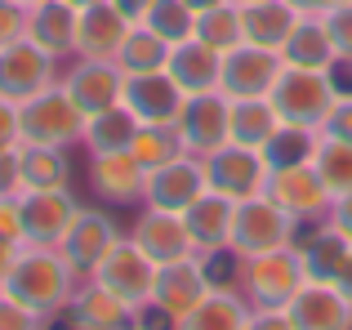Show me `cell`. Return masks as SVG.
Listing matches in <instances>:
<instances>
[{
  "label": "cell",
  "instance_id": "cb8c5ba5",
  "mask_svg": "<svg viewBox=\"0 0 352 330\" xmlns=\"http://www.w3.org/2000/svg\"><path fill=\"white\" fill-rule=\"evenodd\" d=\"M129 18L120 14L112 0L85 5L76 18V58H116L120 41L129 36Z\"/></svg>",
  "mask_w": 352,
  "mask_h": 330
},
{
  "label": "cell",
  "instance_id": "b9f144b4",
  "mask_svg": "<svg viewBox=\"0 0 352 330\" xmlns=\"http://www.w3.org/2000/svg\"><path fill=\"white\" fill-rule=\"evenodd\" d=\"M18 143H23V130H18V103L0 98V157L18 152Z\"/></svg>",
  "mask_w": 352,
  "mask_h": 330
},
{
  "label": "cell",
  "instance_id": "603a6c76",
  "mask_svg": "<svg viewBox=\"0 0 352 330\" xmlns=\"http://www.w3.org/2000/svg\"><path fill=\"white\" fill-rule=\"evenodd\" d=\"M76 18L80 9L67 0H41L27 5V41H36L54 58H76Z\"/></svg>",
  "mask_w": 352,
  "mask_h": 330
},
{
  "label": "cell",
  "instance_id": "d6a6232c",
  "mask_svg": "<svg viewBox=\"0 0 352 330\" xmlns=\"http://www.w3.org/2000/svg\"><path fill=\"white\" fill-rule=\"evenodd\" d=\"M129 152H134V161L152 174V170H161V165L188 157V143H183V134H179V125H174V121H161V125H138Z\"/></svg>",
  "mask_w": 352,
  "mask_h": 330
},
{
  "label": "cell",
  "instance_id": "d4e9b609",
  "mask_svg": "<svg viewBox=\"0 0 352 330\" xmlns=\"http://www.w3.org/2000/svg\"><path fill=\"white\" fill-rule=\"evenodd\" d=\"M165 72H170V80L183 89V94H206V89H219V76H223V54L210 50V45L197 41V36H188V41L170 45Z\"/></svg>",
  "mask_w": 352,
  "mask_h": 330
},
{
  "label": "cell",
  "instance_id": "f1b7e54d",
  "mask_svg": "<svg viewBox=\"0 0 352 330\" xmlns=\"http://www.w3.org/2000/svg\"><path fill=\"white\" fill-rule=\"evenodd\" d=\"M18 188H72V161L67 148H41V143H18L14 152Z\"/></svg>",
  "mask_w": 352,
  "mask_h": 330
},
{
  "label": "cell",
  "instance_id": "30bf717a",
  "mask_svg": "<svg viewBox=\"0 0 352 330\" xmlns=\"http://www.w3.org/2000/svg\"><path fill=\"white\" fill-rule=\"evenodd\" d=\"M50 85H58V58L45 54L36 41L18 36V41H9L0 50V98L27 103V98H36Z\"/></svg>",
  "mask_w": 352,
  "mask_h": 330
},
{
  "label": "cell",
  "instance_id": "f5cc1de1",
  "mask_svg": "<svg viewBox=\"0 0 352 330\" xmlns=\"http://www.w3.org/2000/svg\"><path fill=\"white\" fill-rule=\"evenodd\" d=\"M188 5H192V9L201 14V9H214V5H223V0H188Z\"/></svg>",
  "mask_w": 352,
  "mask_h": 330
},
{
  "label": "cell",
  "instance_id": "5bb4252c",
  "mask_svg": "<svg viewBox=\"0 0 352 330\" xmlns=\"http://www.w3.org/2000/svg\"><path fill=\"white\" fill-rule=\"evenodd\" d=\"M58 85L76 98V107L85 116L107 112L125 98V72L116 58H76L67 72L58 76Z\"/></svg>",
  "mask_w": 352,
  "mask_h": 330
},
{
  "label": "cell",
  "instance_id": "44dd1931",
  "mask_svg": "<svg viewBox=\"0 0 352 330\" xmlns=\"http://www.w3.org/2000/svg\"><path fill=\"white\" fill-rule=\"evenodd\" d=\"M183 89L170 80V72H138V76H125V98L120 103L138 116L143 125H161V121H179L183 107Z\"/></svg>",
  "mask_w": 352,
  "mask_h": 330
},
{
  "label": "cell",
  "instance_id": "9a60e30c",
  "mask_svg": "<svg viewBox=\"0 0 352 330\" xmlns=\"http://www.w3.org/2000/svg\"><path fill=\"white\" fill-rule=\"evenodd\" d=\"M58 322H63V330H125V326L138 322V313L120 295H112L103 281L85 277L72 290V299L58 313Z\"/></svg>",
  "mask_w": 352,
  "mask_h": 330
},
{
  "label": "cell",
  "instance_id": "9c48e42d",
  "mask_svg": "<svg viewBox=\"0 0 352 330\" xmlns=\"http://www.w3.org/2000/svg\"><path fill=\"white\" fill-rule=\"evenodd\" d=\"M206 161V183L210 192H219V197L228 201H250L258 197V192H267V174H272V165L258 148H241V143H223L219 152H210Z\"/></svg>",
  "mask_w": 352,
  "mask_h": 330
},
{
  "label": "cell",
  "instance_id": "60d3db41",
  "mask_svg": "<svg viewBox=\"0 0 352 330\" xmlns=\"http://www.w3.org/2000/svg\"><path fill=\"white\" fill-rule=\"evenodd\" d=\"M317 134H335V139H344V143H352V85H344V89H339L335 107H330L326 125H321Z\"/></svg>",
  "mask_w": 352,
  "mask_h": 330
},
{
  "label": "cell",
  "instance_id": "e0dca14e",
  "mask_svg": "<svg viewBox=\"0 0 352 330\" xmlns=\"http://www.w3.org/2000/svg\"><path fill=\"white\" fill-rule=\"evenodd\" d=\"M285 58L276 50H258V45H236V50L223 54V76H219V89L228 98H267V89L276 85Z\"/></svg>",
  "mask_w": 352,
  "mask_h": 330
},
{
  "label": "cell",
  "instance_id": "ab89813d",
  "mask_svg": "<svg viewBox=\"0 0 352 330\" xmlns=\"http://www.w3.org/2000/svg\"><path fill=\"white\" fill-rule=\"evenodd\" d=\"M0 330H58V317H41L0 290Z\"/></svg>",
  "mask_w": 352,
  "mask_h": 330
},
{
  "label": "cell",
  "instance_id": "bcb514c9",
  "mask_svg": "<svg viewBox=\"0 0 352 330\" xmlns=\"http://www.w3.org/2000/svg\"><path fill=\"white\" fill-rule=\"evenodd\" d=\"M330 223H335L339 228V232H344L348 236V241H352V192H344V197H335V201H330Z\"/></svg>",
  "mask_w": 352,
  "mask_h": 330
},
{
  "label": "cell",
  "instance_id": "4dcf8cb0",
  "mask_svg": "<svg viewBox=\"0 0 352 330\" xmlns=\"http://www.w3.org/2000/svg\"><path fill=\"white\" fill-rule=\"evenodd\" d=\"M138 125L143 121H138L125 103H116V107H107V112L85 116V139H80V148H85L89 157H98V152H129Z\"/></svg>",
  "mask_w": 352,
  "mask_h": 330
},
{
  "label": "cell",
  "instance_id": "6da1fadb",
  "mask_svg": "<svg viewBox=\"0 0 352 330\" xmlns=\"http://www.w3.org/2000/svg\"><path fill=\"white\" fill-rule=\"evenodd\" d=\"M76 286H80V277L67 268V259H63L54 245H23L14 272L5 277L0 290L14 295L18 304H27L41 317H58L63 308H67V299H72Z\"/></svg>",
  "mask_w": 352,
  "mask_h": 330
},
{
  "label": "cell",
  "instance_id": "ba28073f",
  "mask_svg": "<svg viewBox=\"0 0 352 330\" xmlns=\"http://www.w3.org/2000/svg\"><path fill=\"white\" fill-rule=\"evenodd\" d=\"M14 206H18V223H23L27 245H58V236L67 232L80 201L72 188H18Z\"/></svg>",
  "mask_w": 352,
  "mask_h": 330
},
{
  "label": "cell",
  "instance_id": "7c38bea8",
  "mask_svg": "<svg viewBox=\"0 0 352 330\" xmlns=\"http://www.w3.org/2000/svg\"><path fill=\"white\" fill-rule=\"evenodd\" d=\"M228 121H232V98L223 89H206V94H188L179 107V134L188 143L192 157H210L228 143Z\"/></svg>",
  "mask_w": 352,
  "mask_h": 330
},
{
  "label": "cell",
  "instance_id": "d590c367",
  "mask_svg": "<svg viewBox=\"0 0 352 330\" xmlns=\"http://www.w3.org/2000/svg\"><path fill=\"white\" fill-rule=\"evenodd\" d=\"M197 41H206L210 50H219V54H228V50H236V45H245L241 5L223 0V5H214V9H201V14H197Z\"/></svg>",
  "mask_w": 352,
  "mask_h": 330
},
{
  "label": "cell",
  "instance_id": "f35d334b",
  "mask_svg": "<svg viewBox=\"0 0 352 330\" xmlns=\"http://www.w3.org/2000/svg\"><path fill=\"white\" fill-rule=\"evenodd\" d=\"M321 18H326L330 45L339 54V67H352V0H335Z\"/></svg>",
  "mask_w": 352,
  "mask_h": 330
},
{
  "label": "cell",
  "instance_id": "277c9868",
  "mask_svg": "<svg viewBox=\"0 0 352 330\" xmlns=\"http://www.w3.org/2000/svg\"><path fill=\"white\" fill-rule=\"evenodd\" d=\"M18 130L23 143H41V148H76L85 139V112L63 85L41 89L36 98L18 103Z\"/></svg>",
  "mask_w": 352,
  "mask_h": 330
},
{
  "label": "cell",
  "instance_id": "4fadbf2b",
  "mask_svg": "<svg viewBox=\"0 0 352 330\" xmlns=\"http://www.w3.org/2000/svg\"><path fill=\"white\" fill-rule=\"evenodd\" d=\"M94 281H103L112 295H120L134 313H143L147 304H152V286H156V263L147 259L143 250H138L129 236H120L112 245V254H107L103 263H98Z\"/></svg>",
  "mask_w": 352,
  "mask_h": 330
},
{
  "label": "cell",
  "instance_id": "f6af8a7d",
  "mask_svg": "<svg viewBox=\"0 0 352 330\" xmlns=\"http://www.w3.org/2000/svg\"><path fill=\"white\" fill-rule=\"evenodd\" d=\"M0 236H9V241H23V223H18L14 197H0ZM23 245H27V241H23Z\"/></svg>",
  "mask_w": 352,
  "mask_h": 330
},
{
  "label": "cell",
  "instance_id": "836d02e7",
  "mask_svg": "<svg viewBox=\"0 0 352 330\" xmlns=\"http://www.w3.org/2000/svg\"><path fill=\"white\" fill-rule=\"evenodd\" d=\"M165 58H170V41H161L147 23L129 27V36L120 41V50H116V63H120L125 76H138V72H161Z\"/></svg>",
  "mask_w": 352,
  "mask_h": 330
},
{
  "label": "cell",
  "instance_id": "816d5d0a",
  "mask_svg": "<svg viewBox=\"0 0 352 330\" xmlns=\"http://www.w3.org/2000/svg\"><path fill=\"white\" fill-rule=\"evenodd\" d=\"M335 286H339V290H344V295L352 299V254H348V263H344V272H339V277H335Z\"/></svg>",
  "mask_w": 352,
  "mask_h": 330
},
{
  "label": "cell",
  "instance_id": "8992f818",
  "mask_svg": "<svg viewBox=\"0 0 352 330\" xmlns=\"http://www.w3.org/2000/svg\"><path fill=\"white\" fill-rule=\"evenodd\" d=\"M120 223L112 219V210H103V206H80L76 214H72V223H67V232L58 236V245L54 250L67 259V268L76 272L80 281L85 277H94L98 272V263L112 254V245L120 241Z\"/></svg>",
  "mask_w": 352,
  "mask_h": 330
},
{
  "label": "cell",
  "instance_id": "2e32d148",
  "mask_svg": "<svg viewBox=\"0 0 352 330\" xmlns=\"http://www.w3.org/2000/svg\"><path fill=\"white\" fill-rule=\"evenodd\" d=\"M129 241L138 245V250L147 254V259L156 263V268H165V263H179L188 259V254H197V245H192V232L188 223H183V214H174V210H156V206H143L134 219V228H129Z\"/></svg>",
  "mask_w": 352,
  "mask_h": 330
},
{
  "label": "cell",
  "instance_id": "4316f807",
  "mask_svg": "<svg viewBox=\"0 0 352 330\" xmlns=\"http://www.w3.org/2000/svg\"><path fill=\"white\" fill-rule=\"evenodd\" d=\"M250 299L232 286H214L188 317H179L174 330H245Z\"/></svg>",
  "mask_w": 352,
  "mask_h": 330
},
{
  "label": "cell",
  "instance_id": "8d00e7d4",
  "mask_svg": "<svg viewBox=\"0 0 352 330\" xmlns=\"http://www.w3.org/2000/svg\"><path fill=\"white\" fill-rule=\"evenodd\" d=\"M138 23H147L161 41L179 45V41H188V36H197V9H192L188 0H152V9H147Z\"/></svg>",
  "mask_w": 352,
  "mask_h": 330
},
{
  "label": "cell",
  "instance_id": "3957f363",
  "mask_svg": "<svg viewBox=\"0 0 352 330\" xmlns=\"http://www.w3.org/2000/svg\"><path fill=\"white\" fill-rule=\"evenodd\" d=\"M299 228L303 223L290 210L276 206L267 192H258V197H250V201H236L228 254H232V259H258V254L285 250V245L299 241Z\"/></svg>",
  "mask_w": 352,
  "mask_h": 330
},
{
  "label": "cell",
  "instance_id": "db71d44e",
  "mask_svg": "<svg viewBox=\"0 0 352 330\" xmlns=\"http://www.w3.org/2000/svg\"><path fill=\"white\" fill-rule=\"evenodd\" d=\"M67 5H76V9H85V5H98V0H67Z\"/></svg>",
  "mask_w": 352,
  "mask_h": 330
},
{
  "label": "cell",
  "instance_id": "52a82bcc",
  "mask_svg": "<svg viewBox=\"0 0 352 330\" xmlns=\"http://www.w3.org/2000/svg\"><path fill=\"white\" fill-rule=\"evenodd\" d=\"M210 290H214V277H210L206 259H201V254H188V259H179V263L156 268V286H152V304L147 308L174 330V322L188 317Z\"/></svg>",
  "mask_w": 352,
  "mask_h": 330
},
{
  "label": "cell",
  "instance_id": "d6986e66",
  "mask_svg": "<svg viewBox=\"0 0 352 330\" xmlns=\"http://www.w3.org/2000/svg\"><path fill=\"white\" fill-rule=\"evenodd\" d=\"M201 192H210L206 183V161L201 157H179L170 165H161V170L147 174V197L143 206H156V210H174V214H183V210L192 206V201L201 197Z\"/></svg>",
  "mask_w": 352,
  "mask_h": 330
},
{
  "label": "cell",
  "instance_id": "681fc988",
  "mask_svg": "<svg viewBox=\"0 0 352 330\" xmlns=\"http://www.w3.org/2000/svg\"><path fill=\"white\" fill-rule=\"evenodd\" d=\"M112 5H116L120 14L129 18V23H138V18H143L147 9H152V0H112Z\"/></svg>",
  "mask_w": 352,
  "mask_h": 330
},
{
  "label": "cell",
  "instance_id": "11a10c76",
  "mask_svg": "<svg viewBox=\"0 0 352 330\" xmlns=\"http://www.w3.org/2000/svg\"><path fill=\"white\" fill-rule=\"evenodd\" d=\"M125 330H156V326H147V322H134V326H125Z\"/></svg>",
  "mask_w": 352,
  "mask_h": 330
},
{
  "label": "cell",
  "instance_id": "f546056e",
  "mask_svg": "<svg viewBox=\"0 0 352 330\" xmlns=\"http://www.w3.org/2000/svg\"><path fill=\"white\" fill-rule=\"evenodd\" d=\"M303 14H294L285 0H258V5H241V27H245V41L258 45V50H276L290 41L294 23Z\"/></svg>",
  "mask_w": 352,
  "mask_h": 330
},
{
  "label": "cell",
  "instance_id": "74e56055",
  "mask_svg": "<svg viewBox=\"0 0 352 330\" xmlns=\"http://www.w3.org/2000/svg\"><path fill=\"white\" fill-rule=\"evenodd\" d=\"M312 143H317V130H294V125H281V130L267 139L263 157L267 165H290V161H308L312 157Z\"/></svg>",
  "mask_w": 352,
  "mask_h": 330
},
{
  "label": "cell",
  "instance_id": "7bdbcfd3",
  "mask_svg": "<svg viewBox=\"0 0 352 330\" xmlns=\"http://www.w3.org/2000/svg\"><path fill=\"white\" fill-rule=\"evenodd\" d=\"M18 36H27V5L0 0V50H5L9 41H18Z\"/></svg>",
  "mask_w": 352,
  "mask_h": 330
},
{
  "label": "cell",
  "instance_id": "7dc6e473",
  "mask_svg": "<svg viewBox=\"0 0 352 330\" xmlns=\"http://www.w3.org/2000/svg\"><path fill=\"white\" fill-rule=\"evenodd\" d=\"M18 254H23V241H9V236H0V286H5V277L14 272Z\"/></svg>",
  "mask_w": 352,
  "mask_h": 330
},
{
  "label": "cell",
  "instance_id": "ac0fdd59",
  "mask_svg": "<svg viewBox=\"0 0 352 330\" xmlns=\"http://www.w3.org/2000/svg\"><path fill=\"white\" fill-rule=\"evenodd\" d=\"M89 188L107 206H143L147 170L134 161V152H98L89 157Z\"/></svg>",
  "mask_w": 352,
  "mask_h": 330
},
{
  "label": "cell",
  "instance_id": "7a4b0ae2",
  "mask_svg": "<svg viewBox=\"0 0 352 330\" xmlns=\"http://www.w3.org/2000/svg\"><path fill=\"white\" fill-rule=\"evenodd\" d=\"M339 76L321 67H290L285 63L276 85L267 89V103L281 116V125H294V130H321L339 98Z\"/></svg>",
  "mask_w": 352,
  "mask_h": 330
},
{
  "label": "cell",
  "instance_id": "7402d4cb",
  "mask_svg": "<svg viewBox=\"0 0 352 330\" xmlns=\"http://www.w3.org/2000/svg\"><path fill=\"white\" fill-rule=\"evenodd\" d=\"M232 214H236V201L219 197V192H201V197L183 210V223H188L192 245H197L201 259L228 254V241H232Z\"/></svg>",
  "mask_w": 352,
  "mask_h": 330
},
{
  "label": "cell",
  "instance_id": "f907efd6",
  "mask_svg": "<svg viewBox=\"0 0 352 330\" xmlns=\"http://www.w3.org/2000/svg\"><path fill=\"white\" fill-rule=\"evenodd\" d=\"M285 5H290L294 14H326L335 0H285Z\"/></svg>",
  "mask_w": 352,
  "mask_h": 330
},
{
  "label": "cell",
  "instance_id": "e575fe53",
  "mask_svg": "<svg viewBox=\"0 0 352 330\" xmlns=\"http://www.w3.org/2000/svg\"><path fill=\"white\" fill-rule=\"evenodd\" d=\"M308 161H312V170L321 174V183H326L330 197H344V192H352V143L335 139V134H317Z\"/></svg>",
  "mask_w": 352,
  "mask_h": 330
},
{
  "label": "cell",
  "instance_id": "1f68e13d",
  "mask_svg": "<svg viewBox=\"0 0 352 330\" xmlns=\"http://www.w3.org/2000/svg\"><path fill=\"white\" fill-rule=\"evenodd\" d=\"M281 130V116L272 112L267 98H232V121H228V143L241 148H267V139Z\"/></svg>",
  "mask_w": 352,
  "mask_h": 330
},
{
  "label": "cell",
  "instance_id": "8fae6325",
  "mask_svg": "<svg viewBox=\"0 0 352 330\" xmlns=\"http://www.w3.org/2000/svg\"><path fill=\"white\" fill-rule=\"evenodd\" d=\"M267 197L276 206H285L299 223H321L330 214V192L321 183V174L312 170V161H290V165H276L267 174Z\"/></svg>",
  "mask_w": 352,
  "mask_h": 330
},
{
  "label": "cell",
  "instance_id": "5b68a950",
  "mask_svg": "<svg viewBox=\"0 0 352 330\" xmlns=\"http://www.w3.org/2000/svg\"><path fill=\"white\" fill-rule=\"evenodd\" d=\"M303 286H308V268H303L299 245L241 259V295L250 299V308H285Z\"/></svg>",
  "mask_w": 352,
  "mask_h": 330
},
{
  "label": "cell",
  "instance_id": "680465c9",
  "mask_svg": "<svg viewBox=\"0 0 352 330\" xmlns=\"http://www.w3.org/2000/svg\"><path fill=\"white\" fill-rule=\"evenodd\" d=\"M27 5H41V0H27Z\"/></svg>",
  "mask_w": 352,
  "mask_h": 330
},
{
  "label": "cell",
  "instance_id": "ee69618b",
  "mask_svg": "<svg viewBox=\"0 0 352 330\" xmlns=\"http://www.w3.org/2000/svg\"><path fill=\"white\" fill-rule=\"evenodd\" d=\"M245 330H294V322L285 308H250Z\"/></svg>",
  "mask_w": 352,
  "mask_h": 330
},
{
  "label": "cell",
  "instance_id": "ffe728a7",
  "mask_svg": "<svg viewBox=\"0 0 352 330\" xmlns=\"http://www.w3.org/2000/svg\"><path fill=\"white\" fill-rule=\"evenodd\" d=\"M294 330H352V299L335 281H308L285 304Z\"/></svg>",
  "mask_w": 352,
  "mask_h": 330
},
{
  "label": "cell",
  "instance_id": "83f0119b",
  "mask_svg": "<svg viewBox=\"0 0 352 330\" xmlns=\"http://www.w3.org/2000/svg\"><path fill=\"white\" fill-rule=\"evenodd\" d=\"M281 58L290 67H321V72H335L339 67V54L330 45V32H326V18L321 14H303L294 23L290 41L281 45Z\"/></svg>",
  "mask_w": 352,
  "mask_h": 330
},
{
  "label": "cell",
  "instance_id": "6f0895ef",
  "mask_svg": "<svg viewBox=\"0 0 352 330\" xmlns=\"http://www.w3.org/2000/svg\"><path fill=\"white\" fill-rule=\"evenodd\" d=\"M9 5H27V0H9Z\"/></svg>",
  "mask_w": 352,
  "mask_h": 330
},
{
  "label": "cell",
  "instance_id": "484cf974",
  "mask_svg": "<svg viewBox=\"0 0 352 330\" xmlns=\"http://www.w3.org/2000/svg\"><path fill=\"white\" fill-rule=\"evenodd\" d=\"M294 245H299V254H303L308 281H335L339 272H344L348 254H352V241L330 223V219H321V223H303Z\"/></svg>",
  "mask_w": 352,
  "mask_h": 330
},
{
  "label": "cell",
  "instance_id": "9f6ffc18",
  "mask_svg": "<svg viewBox=\"0 0 352 330\" xmlns=\"http://www.w3.org/2000/svg\"><path fill=\"white\" fill-rule=\"evenodd\" d=\"M232 5H258V0H232Z\"/></svg>",
  "mask_w": 352,
  "mask_h": 330
},
{
  "label": "cell",
  "instance_id": "c3c4849f",
  "mask_svg": "<svg viewBox=\"0 0 352 330\" xmlns=\"http://www.w3.org/2000/svg\"><path fill=\"white\" fill-rule=\"evenodd\" d=\"M18 192V170H14V152L0 157V197H14Z\"/></svg>",
  "mask_w": 352,
  "mask_h": 330
}]
</instances>
